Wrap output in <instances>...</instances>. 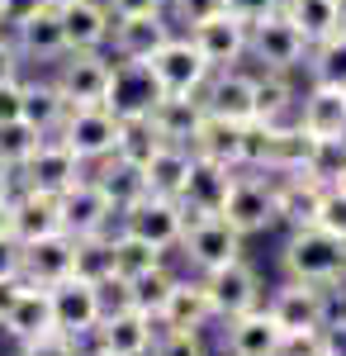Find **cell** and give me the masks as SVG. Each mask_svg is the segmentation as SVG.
<instances>
[{
  "label": "cell",
  "mask_w": 346,
  "mask_h": 356,
  "mask_svg": "<svg viewBox=\"0 0 346 356\" xmlns=\"http://www.w3.org/2000/svg\"><path fill=\"white\" fill-rule=\"evenodd\" d=\"M285 271L290 280L304 285H342L346 280V238H332L327 228L308 223V228H294L290 247H285Z\"/></svg>",
  "instance_id": "obj_1"
},
{
  "label": "cell",
  "mask_w": 346,
  "mask_h": 356,
  "mask_svg": "<svg viewBox=\"0 0 346 356\" xmlns=\"http://www.w3.org/2000/svg\"><path fill=\"white\" fill-rule=\"evenodd\" d=\"M247 53L261 62V72H299L308 57V38L275 10L266 19L247 24Z\"/></svg>",
  "instance_id": "obj_2"
},
{
  "label": "cell",
  "mask_w": 346,
  "mask_h": 356,
  "mask_svg": "<svg viewBox=\"0 0 346 356\" xmlns=\"http://www.w3.org/2000/svg\"><path fill=\"white\" fill-rule=\"evenodd\" d=\"M147 72L157 76L161 95H199L204 81H209V62L199 57V48L186 33H171L157 53L147 57Z\"/></svg>",
  "instance_id": "obj_3"
},
{
  "label": "cell",
  "mask_w": 346,
  "mask_h": 356,
  "mask_svg": "<svg viewBox=\"0 0 346 356\" xmlns=\"http://www.w3.org/2000/svg\"><path fill=\"white\" fill-rule=\"evenodd\" d=\"M218 219L228 223L233 233L252 238V233H266L275 219V186L261 181V176H233V186L218 204Z\"/></svg>",
  "instance_id": "obj_4"
},
{
  "label": "cell",
  "mask_w": 346,
  "mask_h": 356,
  "mask_svg": "<svg viewBox=\"0 0 346 356\" xmlns=\"http://www.w3.org/2000/svg\"><path fill=\"white\" fill-rule=\"evenodd\" d=\"M72 152H76V162H100L114 152V138H119V119L105 110V105H72L67 119L57 124V134Z\"/></svg>",
  "instance_id": "obj_5"
},
{
  "label": "cell",
  "mask_w": 346,
  "mask_h": 356,
  "mask_svg": "<svg viewBox=\"0 0 346 356\" xmlns=\"http://www.w3.org/2000/svg\"><path fill=\"white\" fill-rule=\"evenodd\" d=\"M157 100H161V86L147 72V62H109V86L100 105L114 119H147Z\"/></svg>",
  "instance_id": "obj_6"
},
{
  "label": "cell",
  "mask_w": 346,
  "mask_h": 356,
  "mask_svg": "<svg viewBox=\"0 0 346 356\" xmlns=\"http://www.w3.org/2000/svg\"><path fill=\"white\" fill-rule=\"evenodd\" d=\"M119 219H124V233H133L142 243H152L157 252L181 243V228H186V209H181V200H166V195H142L133 200L129 209H119Z\"/></svg>",
  "instance_id": "obj_7"
},
{
  "label": "cell",
  "mask_w": 346,
  "mask_h": 356,
  "mask_svg": "<svg viewBox=\"0 0 346 356\" xmlns=\"http://www.w3.org/2000/svg\"><path fill=\"white\" fill-rule=\"evenodd\" d=\"M181 247H186L190 266H199V271L209 275V271H218V266H228V261L242 257V233H233L218 214H199V219H186Z\"/></svg>",
  "instance_id": "obj_8"
},
{
  "label": "cell",
  "mask_w": 346,
  "mask_h": 356,
  "mask_svg": "<svg viewBox=\"0 0 346 356\" xmlns=\"http://www.w3.org/2000/svg\"><path fill=\"white\" fill-rule=\"evenodd\" d=\"M15 181L28 186V191L62 195L67 186L81 181V162H76V152H72L62 138H38V147L28 152V162L15 171Z\"/></svg>",
  "instance_id": "obj_9"
},
{
  "label": "cell",
  "mask_w": 346,
  "mask_h": 356,
  "mask_svg": "<svg viewBox=\"0 0 346 356\" xmlns=\"http://www.w3.org/2000/svg\"><path fill=\"white\" fill-rule=\"evenodd\" d=\"M204 295H209L213 318H238V314H247V309L261 304V280H256V271L238 257V261H228V266H218V271L204 275Z\"/></svg>",
  "instance_id": "obj_10"
},
{
  "label": "cell",
  "mask_w": 346,
  "mask_h": 356,
  "mask_svg": "<svg viewBox=\"0 0 346 356\" xmlns=\"http://www.w3.org/2000/svg\"><path fill=\"white\" fill-rule=\"evenodd\" d=\"M186 38L199 48V57L209 62V72H228L233 62L247 57V24L233 19L228 10H218L209 19H199L195 29H186Z\"/></svg>",
  "instance_id": "obj_11"
},
{
  "label": "cell",
  "mask_w": 346,
  "mask_h": 356,
  "mask_svg": "<svg viewBox=\"0 0 346 356\" xmlns=\"http://www.w3.org/2000/svg\"><path fill=\"white\" fill-rule=\"evenodd\" d=\"M57 214H62V233H67V238L109 233V219H114L109 200L100 195V186H95L90 176H81L76 186H67V191L57 195Z\"/></svg>",
  "instance_id": "obj_12"
},
{
  "label": "cell",
  "mask_w": 346,
  "mask_h": 356,
  "mask_svg": "<svg viewBox=\"0 0 346 356\" xmlns=\"http://www.w3.org/2000/svg\"><path fill=\"white\" fill-rule=\"evenodd\" d=\"M48 295H53V318H57V332L62 337H85V332H95L100 323V295H95V280H81V275H67V280H57L48 285Z\"/></svg>",
  "instance_id": "obj_13"
},
{
  "label": "cell",
  "mask_w": 346,
  "mask_h": 356,
  "mask_svg": "<svg viewBox=\"0 0 346 356\" xmlns=\"http://www.w3.org/2000/svg\"><path fill=\"white\" fill-rule=\"evenodd\" d=\"M57 95L67 105H100L105 100V86H109V57L105 53H62L57 57Z\"/></svg>",
  "instance_id": "obj_14"
},
{
  "label": "cell",
  "mask_w": 346,
  "mask_h": 356,
  "mask_svg": "<svg viewBox=\"0 0 346 356\" xmlns=\"http://www.w3.org/2000/svg\"><path fill=\"white\" fill-rule=\"evenodd\" d=\"M53 10H57V24H62L67 53H100L109 43L114 15L105 10V0H67V5H53Z\"/></svg>",
  "instance_id": "obj_15"
},
{
  "label": "cell",
  "mask_w": 346,
  "mask_h": 356,
  "mask_svg": "<svg viewBox=\"0 0 346 356\" xmlns=\"http://www.w3.org/2000/svg\"><path fill=\"white\" fill-rule=\"evenodd\" d=\"M233 186V166L223 162H209V157H195L190 152V171H186V186H181V209L186 219H199V214H218L223 195Z\"/></svg>",
  "instance_id": "obj_16"
},
{
  "label": "cell",
  "mask_w": 346,
  "mask_h": 356,
  "mask_svg": "<svg viewBox=\"0 0 346 356\" xmlns=\"http://www.w3.org/2000/svg\"><path fill=\"white\" fill-rule=\"evenodd\" d=\"M72 252H76V238L67 233H48V238H33V243L19 247V275L28 285H57L72 275Z\"/></svg>",
  "instance_id": "obj_17"
},
{
  "label": "cell",
  "mask_w": 346,
  "mask_h": 356,
  "mask_svg": "<svg viewBox=\"0 0 346 356\" xmlns=\"http://www.w3.org/2000/svg\"><path fill=\"white\" fill-rule=\"evenodd\" d=\"M171 33L176 29H171L166 15H119L109 24V43H114L119 62H147Z\"/></svg>",
  "instance_id": "obj_18"
},
{
  "label": "cell",
  "mask_w": 346,
  "mask_h": 356,
  "mask_svg": "<svg viewBox=\"0 0 346 356\" xmlns=\"http://www.w3.org/2000/svg\"><path fill=\"white\" fill-rule=\"evenodd\" d=\"M266 314L275 318L280 332H313V328H322V318H327V300H322L318 285L290 280V285L266 304Z\"/></svg>",
  "instance_id": "obj_19"
},
{
  "label": "cell",
  "mask_w": 346,
  "mask_h": 356,
  "mask_svg": "<svg viewBox=\"0 0 346 356\" xmlns=\"http://www.w3.org/2000/svg\"><path fill=\"white\" fill-rule=\"evenodd\" d=\"M95 337H100V352L109 356H147L157 337V318H147L138 309H119L95 323Z\"/></svg>",
  "instance_id": "obj_20"
},
{
  "label": "cell",
  "mask_w": 346,
  "mask_h": 356,
  "mask_svg": "<svg viewBox=\"0 0 346 356\" xmlns=\"http://www.w3.org/2000/svg\"><path fill=\"white\" fill-rule=\"evenodd\" d=\"M199 105L204 114L213 119H228V124H247V119H256V105H252V76H242V72H209V81L199 90Z\"/></svg>",
  "instance_id": "obj_21"
},
{
  "label": "cell",
  "mask_w": 346,
  "mask_h": 356,
  "mask_svg": "<svg viewBox=\"0 0 346 356\" xmlns=\"http://www.w3.org/2000/svg\"><path fill=\"white\" fill-rule=\"evenodd\" d=\"M299 129L308 138H346V90L342 86H308V95L299 100Z\"/></svg>",
  "instance_id": "obj_22"
},
{
  "label": "cell",
  "mask_w": 346,
  "mask_h": 356,
  "mask_svg": "<svg viewBox=\"0 0 346 356\" xmlns=\"http://www.w3.org/2000/svg\"><path fill=\"white\" fill-rule=\"evenodd\" d=\"M280 342H285V332L275 328V318L261 304L228 318V356H280Z\"/></svg>",
  "instance_id": "obj_23"
},
{
  "label": "cell",
  "mask_w": 346,
  "mask_h": 356,
  "mask_svg": "<svg viewBox=\"0 0 346 356\" xmlns=\"http://www.w3.org/2000/svg\"><path fill=\"white\" fill-rule=\"evenodd\" d=\"M15 53H19V62H57V57L67 53V43H62V24H57V10L48 5V10H38V15H28V19H19L15 24Z\"/></svg>",
  "instance_id": "obj_24"
},
{
  "label": "cell",
  "mask_w": 346,
  "mask_h": 356,
  "mask_svg": "<svg viewBox=\"0 0 346 356\" xmlns=\"http://www.w3.org/2000/svg\"><path fill=\"white\" fill-rule=\"evenodd\" d=\"M0 328L10 332L15 342H33V337H48L57 332V318H53V295L43 285H24V295L15 300V309L5 314Z\"/></svg>",
  "instance_id": "obj_25"
},
{
  "label": "cell",
  "mask_w": 346,
  "mask_h": 356,
  "mask_svg": "<svg viewBox=\"0 0 346 356\" xmlns=\"http://www.w3.org/2000/svg\"><path fill=\"white\" fill-rule=\"evenodd\" d=\"M48 233H62L57 195L19 186V191H15V243L24 247V243H33V238H48Z\"/></svg>",
  "instance_id": "obj_26"
},
{
  "label": "cell",
  "mask_w": 346,
  "mask_h": 356,
  "mask_svg": "<svg viewBox=\"0 0 346 356\" xmlns=\"http://www.w3.org/2000/svg\"><path fill=\"white\" fill-rule=\"evenodd\" d=\"M199 119H204L199 95H161L157 105H152V114H147V124L157 129L161 143H181V147H190Z\"/></svg>",
  "instance_id": "obj_27"
},
{
  "label": "cell",
  "mask_w": 346,
  "mask_h": 356,
  "mask_svg": "<svg viewBox=\"0 0 346 356\" xmlns=\"http://www.w3.org/2000/svg\"><path fill=\"white\" fill-rule=\"evenodd\" d=\"M322 181H313L308 171H299V176H285L280 186H275V219L294 223V228H308V223L318 219V204H322Z\"/></svg>",
  "instance_id": "obj_28"
},
{
  "label": "cell",
  "mask_w": 346,
  "mask_h": 356,
  "mask_svg": "<svg viewBox=\"0 0 346 356\" xmlns=\"http://www.w3.org/2000/svg\"><path fill=\"white\" fill-rule=\"evenodd\" d=\"M209 318H213V309H209V295H204V280H176L157 314L161 328H195V332Z\"/></svg>",
  "instance_id": "obj_29"
},
{
  "label": "cell",
  "mask_w": 346,
  "mask_h": 356,
  "mask_svg": "<svg viewBox=\"0 0 346 356\" xmlns=\"http://www.w3.org/2000/svg\"><path fill=\"white\" fill-rule=\"evenodd\" d=\"M280 15L308 38V48L346 24V5L342 0H280Z\"/></svg>",
  "instance_id": "obj_30"
},
{
  "label": "cell",
  "mask_w": 346,
  "mask_h": 356,
  "mask_svg": "<svg viewBox=\"0 0 346 356\" xmlns=\"http://www.w3.org/2000/svg\"><path fill=\"white\" fill-rule=\"evenodd\" d=\"M95 186H100V195L109 200V209L119 214V209H129L133 200H142L147 195V181H142V166H133V162H124V157H100V171L90 176Z\"/></svg>",
  "instance_id": "obj_31"
},
{
  "label": "cell",
  "mask_w": 346,
  "mask_h": 356,
  "mask_svg": "<svg viewBox=\"0 0 346 356\" xmlns=\"http://www.w3.org/2000/svg\"><path fill=\"white\" fill-rule=\"evenodd\" d=\"M313 147H318V138L304 134V129H299V119H294V124H275V134H270L266 171L299 176V171H308V162H313Z\"/></svg>",
  "instance_id": "obj_32"
},
{
  "label": "cell",
  "mask_w": 346,
  "mask_h": 356,
  "mask_svg": "<svg viewBox=\"0 0 346 356\" xmlns=\"http://www.w3.org/2000/svg\"><path fill=\"white\" fill-rule=\"evenodd\" d=\"M186 171H190V147H181V143H161L157 152L142 162L147 195H166V200H176L181 186H186Z\"/></svg>",
  "instance_id": "obj_33"
},
{
  "label": "cell",
  "mask_w": 346,
  "mask_h": 356,
  "mask_svg": "<svg viewBox=\"0 0 346 356\" xmlns=\"http://www.w3.org/2000/svg\"><path fill=\"white\" fill-rule=\"evenodd\" d=\"M67 100L57 95V86L53 81H28L24 86V100H19V119H24L28 129L38 138H53L57 134V124L67 119Z\"/></svg>",
  "instance_id": "obj_34"
},
{
  "label": "cell",
  "mask_w": 346,
  "mask_h": 356,
  "mask_svg": "<svg viewBox=\"0 0 346 356\" xmlns=\"http://www.w3.org/2000/svg\"><path fill=\"white\" fill-rule=\"evenodd\" d=\"M238 134L242 124H228V119H213V114H204L199 119V129H195V138H190V152L195 157H209V162H223L238 171Z\"/></svg>",
  "instance_id": "obj_35"
},
{
  "label": "cell",
  "mask_w": 346,
  "mask_h": 356,
  "mask_svg": "<svg viewBox=\"0 0 346 356\" xmlns=\"http://www.w3.org/2000/svg\"><path fill=\"white\" fill-rule=\"evenodd\" d=\"M152 266H161V252L152 243H142V238H133V233H109V271L119 275V280H133V275L152 271Z\"/></svg>",
  "instance_id": "obj_36"
},
{
  "label": "cell",
  "mask_w": 346,
  "mask_h": 356,
  "mask_svg": "<svg viewBox=\"0 0 346 356\" xmlns=\"http://www.w3.org/2000/svg\"><path fill=\"white\" fill-rule=\"evenodd\" d=\"M252 105H256V119L285 124V114L294 110L290 72H261V76H252Z\"/></svg>",
  "instance_id": "obj_37"
},
{
  "label": "cell",
  "mask_w": 346,
  "mask_h": 356,
  "mask_svg": "<svg viewBox=\"0 0 346 356\" xmlns=\"http://www.w3.org/2000/svg\"><path fill=\"white\" fill-rule=\"evenodd\" d=\"M304 67H308V76L318 86H342L346 90V24L337 29V33L318 38V43L308 48V57H304Z\"/></svg>",
  "instance_id": "obj_38"
},
{
  "label": "cell",
  "mask_w": 346,
  "mask_h": 356,
  "mask_svg": "<svg viewBox=\"0 0 346 356\" xmlns=\"http://www.w3.org/2000/svg\"><path fill=\"white\" fill-rule=\"evenodd\" d=\"M171 285H176V275L166 271V266H152V271L133 275V280H129V309L157 318L161 304H166V295H171Z\"/></svg>",
  "instance_id": "obj_39"
},
{
  "label": "cell",
  "mask_w": 346,
  "mask_h": 356,
  "mask_svg": "<svg viewBox=\"0 0 346 356\" xmlns=\"http://www.w3.org/2000/svg\"><path fill=\"white\" fill-rule=\"evenodd\" d=\"M161 147L157 129L147 124V119H119V138H114V157H124V162L142 166L152 152Z\"/></svg>",
  "instance_id": "obj_40"
},
{
  "label": "cell",
  "mask_w": 346,
  "mask_h": 356,
  "mask_svg": "<svg viewBox=\"0 0 346 356\" xmlns=\"http://www.w3.org/2000/svg\"><path fill=\"white\" fill-rule=\"evenodd\" d=\"M72 275L81 280H105L109 271V233H95V238H76V252H72Z\"/></svg>",
  "instance_id": "obj_41"
},
{
  "label": "cell",
  "mask_w": 346,
  "mask_h": 356,
  "mask_svg": "<svg viewBox=\"0 0 346 356\" xmlns=\"http://www.w3.org/2000/svg\"><path fill=\"white\" fill-rule=\"evenodd\" d=\"M38 147V134L28 129L24 119H10V124H0V166H10V171H19L28 162V152Z\"/></svg>",
  "instance_id": "obj_42"
},
{
  "label": "cell",
  "mask_w": 346,
  "mask_h": 356,
  "mask_svg": "<svg viewBox=\"0 0 346 356\" xmlns=\"http://www.w3.org/2000/svg\"><path fill=\"white\" fill-rule=\"evenodd\" d=\"M342 171H346V138H318L313 162H308V176L322 181V186H337Z\"/></svg>",
  "instance_id": "obj_43"
},
{
  "label": "cell",
  "mask_w": 346,
  "mask_h": 356,
  "mask_svg": "<svg viewBox=\"0 0 346 356\" xmlns=\"http://www.w3.org/2000/svg\"><path fill=\"white\" fill-rule=\"evenodd\" d=\"M318 228H327L332 238H346V191L342 186H327L322 191V204H318Z\"/></svg>",
  "instance_id": "obj_44"
},
{
  "label": "cell",
  "mask_w": 346,
  "mask_h": 356,
  "mask_svg": "<svg viewBox=\"0 0 346 356\" xmlns=\"http://www.w3.org/2000/svg\"><path fill=\"white\" fill-rule=\"evenodd\" d=\"M157 356H209L195 328H166L157 337Z\"/></svg>",
  "instance_id": "obj_45"
},
{
  "label": "cell",
  "mask_w": 346,
  "mask_h": 356,
  "mask_svg": "<svg viewBox=\"0 0 346 356\" xmlns=\"http://www.w3.org/2000/svg\"><path fill=\"white\" fill-rule=\"evenodd\" d=\"M223 10V0H166V19H176V24L195 29L199 19H209Z\"/></svg>",
  "instance_id": "obj_46"
},
{
  "label": "cell",
  "mask_w": 346,
  "mask_h": 356,
  "mask_svg": "<svg viewBox=\"0 0 346 356\" xmlns=\"http://www.w3.org/2000/svg\"><path fill=\"white\" fill-rule=\"evenodd\" d=\"M223 10L233 19H242V24H256V19H266V15L280 10V0H223Z\"/></svg>",
  "instance_id": "obj_47"
},
{
  "label": "cell",
  "mask_w": 346,
  "mask_h": 356,
  "mask_svg": "<svg viewBox=\"0 0 346 356\" xmlns=\"http://www.w3.org/2000/svg\"><path fill=\"white\" fill-rule=\"evenodd\" d=\"M24 356H76V342H72V337H62V332H48V337L24 342Z\"/></svg>",
  "instance_id": "obj_48"
},
{
  "label": "cell",
  "mask_w": 346,
  "mask_h": 356,
  "mask_svg": "<svg viewBox=\"0 0 346 356\" xmlns=\"http://www.w3.org/2000/svg\"><path fill=\"white\" fill-rule=\"evenodd\" d=\"M53 0H0V24H19V19H28V15H38V10H48Z\"/></svg>",
  "instance_id": "obj_49"
},
{
  "label": "cell",
  "mask_w": 346,
  "mask_h": 356,
  "mask_svg": "<svg viewBox=\"0 0 346 356\" xmlns=\"http://www.w3.org/2000/svg\"><path fill=\"white\" fill-rule=\"evenodd\" d=\"M105 10L119 15H166V0H105Z\"/></svg>",
  "instance_id": "obj_50"
},
{
  "label": "cell",
  "mask_w": 346,
  "mask_h": 356,
  "mask_svg": "<svg viewBox=\"0 0 346 356\" xmlns=\"http://www.w3.org/2000/svg\"><path fill=\"white\" fill-rule=\"evenodd\" d=\"M280 356H322L318 352V328H313V332H285Z\"/></svg>",
  "instance_id": "obj_51"
},
{
  "label": "cell",
  "mask_w": 346,
  "mask_h": 356,
  "mask_svg": "<svg viewBox=\"0 0 346 356\" xmlns=\"http://www.w3.org/2000/svg\"><path fill=\"white\" fill-rule=\"evenodd\" d=\"M19 100H24V81H5L0 86V124L19 119Z\"/></svg>",
  "instance_id": "obj_52"
},
{
  "label": "cell",
  "mask_w": 346,
  "mask_h": 356,
  "mask_svg": "<svg viewBox=\"0 0 346 356\" xmlns=\"http://www.w3.org/2000/svg\"><path fill=\"white\" fill-rule=\"evenodd\" d=\"M24 275H5V280H0V323H5V314H10V309H15V300H19V295H24Z\"/></svg>",
  "instance_id": "obj_53"
},
{
  "label": "cell",
  "mask_w": 346,
  "mask_h": 356,
  "mask_svg": "<svg viewBox=\"0 0 346 356\" xmlns=\"http://www.w3.org/2000/svg\"><path fill=\"white\" fill-rule=\"evenodd\" d=\"M5 81H19V53H15V43L0 33V86Z\"/></svg>",
  "instance_id": "obj_54"
},
{
  "label": "cell",
  "mask_w": 346,
  "mask_h": 356,
  "mask_svg": "<svg viewBox=\"0 0 346 356\" xmlns=\"http://www.w3.org/2000/svg\"><path fill=\"white\" fill-rule=\"evenodd\" d=\"M5 275H19V243L15 238H0V280Z\"/></svg>",
  "instance_id": "obj_55"
},
{
  "label": "cell",
  "mask_w": 346,
  "mask_h": 356,
  "mask_svg": "<svg viewBox=\"0 0 346 356\" xmlns=\"http://www.w3.org/2000/svg\"><path fill=\"white\" fill-rule=\"evenodd\" d=\"M0 238H15V195L0 200Z\"/></svg>",
  "instance_id": "obj_56"
},
{
  "label": "cell",
  "mask_w": 346,
  "mask_h": 356,
  "mask_svg": "<svg viewBox=\"0 0 346 356\" xmlns=\"http://www.w3.org/2000/svg\"><path fill=\"white\" fill-rule=\"evenodd\" d=\"M15 191H19L15 171H10V166H0V200H5V195H15Z\"/></svg>",
  "instance_id": "obj_57"
},
{
  "label": "cell",
  "mask_w": 346,
  "mask_h": 356,
  "mask_svg": "<svg viewBox=\"0 0 346 356\" xmlns=\"http://www.w3.org/2000/svg\"><path fill=\"white\" fill-rule=\"evenodd\" d=\"M337 186H342V191H346V171H342V176H337Z\"/></svg>",
  "instance_id": "obj_58"
},
{
  "label": "cell",
  "mask_w": 346,
  "mask_h": 356,
  "mask_svg": "<svg viewBox=\"0 0 346 356\" xmlns=\"http://www.w3.org/2000/svg\"><path fill=\"white\" fill-rule=\"evenodd\" d=\"M90 356H109V352H100V347H95V352H90Z\"/></svg>",
  "instance_id": "obj_59"
},
{
  "label": "cell",
  "mask_w": 346,
  "mask_h": 356,
  "mask_svg": "<svg viewBox=\"0 0 346 356\" xmlns=\"http://www.w3.org/2000/svg\"><path fill=\"white\" fill-rule=\"evenodd\" d=\"M53 5H67V0H53Z\"/></svg>",
  "instance_id": "obj_60"
},
{
  "label": "cell",
  "mask_w": 346,
  "mask_h": 356,
  "mask_svg": "<svg viewBox=\"0 0 346 356\" xmlns=\"http://www.w3.org/2000/svg\"><path fill=\"white\" fill-rule=\"evenodd\" d=\"M342 5H346V0H342Z\"/></svg>",
  "instance_id": "obj_61"
}]
</instances>
